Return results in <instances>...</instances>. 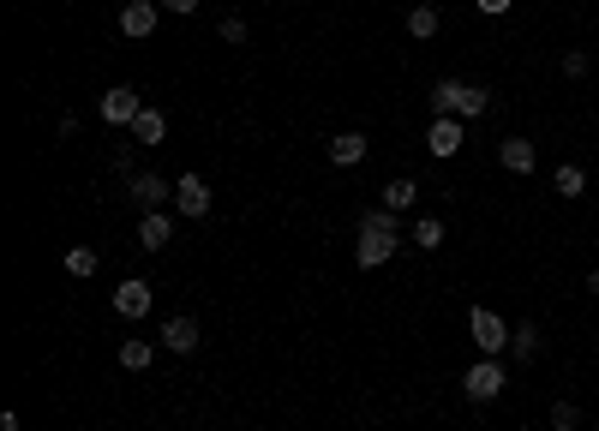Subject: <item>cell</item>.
I'll return each mask as SVG.
<instances>
[{"instance_id":"11","label":"cell","mask_w":599,"mask_h":431,"mask_svg":"<svg viewBox=\"0 0 599 431\" xmlns=\"http://www.w3.org/2000/svg\"><path fill=\"white\" fill-rule=\"evenodd\" d=\"M540 348H546V336H540V324H534V318L510 324V354H516V366H534V360H540Z\"/></svg>"},{"instance_id":"3","label":"cell","mask_w":599,"mask_h":431,"mask_svg":"<svg viewBox=\"0 0 599 431\" xmlns=\"http://www.w3.org/2000/svg\"><path fill=\"white\" fill-rule=\"evenodd\" d=\"M462 390H468V402H498V396H504V360L480 354V360L462 372Z\"/></svg>"},{"instance_id":"13","label":"cell","mask_w":599,"mask_h":431,"mask_svg":"<svg viewBox=\"0 0 599 431\" xmlns=\"http://www.w3.org/2000/svg\"><path fill=\"white\" fill-rule=\"evenodd\" d=\"M168 240H174V216H162V210H144V216H138V246H144V252H162Z\"/></svg>"},{"instance_id":"17","label":"cell","mask_w":599,"mask_h":431,"mask_svg":"<svg viewBox=\"0 0 599 431\" xmlns=\"http://www.w3.org/2000/svg\"><path fill=\"white\" fill-rule=\"evenodd\" d=\"M552 192H558V198H582V192H588V168H576V162L552 168Z\"/></svg>"},{"instance_id":"27","label":"cell","mask_w":599,"mask_h":431,"mask_svg":"<svg viewBox=\"0 0 599 431\" xmlns=\"http://www.w3.org/2000/svg\"><path fill=\"white\" fill-rule=\"evenodd\" d=\"M156 6H162V12H180V18H186V12H198V0H156Z\"/></svg>"},{"instance_id":"10","label":"cell","mask_w":599,"mask_h":431,"mask_svg":"<svg viewBox=\"0 0 599 431\" xmlns=\"http://www.w3.org/2000/svg\"><path fill=\"white\" fill-rule=\"evenodd\" d=\"M198 342H204V330H198V318H186V312H174V318L162 324V348H168V354H198Z\"/></svg>"},{"instance_id":"20","label":"cell","mask_w":599,"mask_h":431,"mask_svg":"<svg viewBox=\"0 0 599 431\" xmlns=\"http://www.w3.org/2000/svg\"><path fill=\"white\" fill-rule=\"evenodd\" d=\"M456 96H462V78H438V84H432V114H438V120H456Z\"/></svg>"},{"instance_id":"14","label":"cell","mask_w":599,"mask_h":431,"mask_svg":"<svg viewBox=\"0 0 599 431\" xmlns=\"http://www.w3.org/2000/svg\"><path fill=\"white\" fill-rule=\"evenodd\" d=\"M462 138H468V126H462V120H432L426 150H432V156H456V150H462Z\"/></svg>"},{"instance_id":"12","label":"cell","mask_w":599,"mask_h":431,"mask_svg":"<svg viewBox=\"0 0 599 431\" xmlns=\"http://www.w3.org/2000/svg\"><path fill=\"white\" fill-rule=\"evenodd\" d=\"M366 150H372L366 132H336V138H330V168H360Z\"/></svg>"},{"instance_id":"28","label":"cell","mask_w":599,"mask_h":431,"mask_svg":"<svg viewBox=\"0 0 599 431\" xmlns=\"http://www.w3.org/2000/svg\"><path fill=\"white\" fill-rule=\"evenodd\" d=\"M474 6H480V12H486V18H498V12H510V6H516V0H474Z\"/></svg>"},{"instance_id":"15","label":"cell","mask_w":599,"mask_h":431,"mask_svg":"<svg viewBox=\"0 0 599 431\" xmlns=\"http://www.w3.org/2000/svg\"><path fill=\"white\" fill-rule=\"evenodd\" d=\"M132 138H138V144H162V138H168V114L144 102V114L132 120Z\"/></svg>"},{"instance_id":"9","label":"cell","mask_w":599,"mask_h":431,"mask_svg":"<svg viewBox=\"0 0 599 431\" xmlns=\"http://www.w3.org/2000/svg\"><path fill=\"white\" fill-rule=\"evenodd\" d=\"M114 312H120L126 324H138V318H150V282H138V276H126V282L114 288Z\"/></svg>"},{"instance_id":"26","label":"cell","mask_w":599,"mask_h":431,"mask_svg":"<svg viewBox=\"0 0 599 431\" xmlns=\"http://www.w3.org/2000/svg\"><path fill=\"white\" fill-rule=\"evenodd\" d=\"M588 72H594L588 48H570V54H564V78H588Z\"/></svg>"},{"instance_id":"5","label":"cell","mask_w":599,"mask_h":431,"mask_svg":"<svg viewBox=\"0 0 599 431\" xmlns=\"http://www.w3.org/2000/svg\"><path fill=\"white\" fill-rule=\"evenodd\" d=\"M144 114V102H138V90L132 84H114V90H102V120L108 126H120V132H132V120Z\"/></svg>"},{"instance_id":"25","label":"cell","mask_w":599,"mask_h":431,"mask_svg":"<svg viewBox=\"0 0 599 431\" xmlns=\"http://www.w3.org/2000/svg\"><path fill=\"white\" fill-rule=\"evenodd\" d=\"M216 36H222V42H234V48H240V42H246V36H252V24H246V18H240V12H228V18H222V24H216Z\"/></svg>"},{"instance_id":"6","label":"cell","mask_w":599,"mask_h":431,"mask_svg":"<svg viewBox=\"0 0 599 431\" xmlns=\"http://www.w3.org/2000/svg\"><path fill=\"white\" fill-rule=\"evenodd\" d=\"M174 204H180V216L204 222V216H210V180H204V174H180V180H174Z\"/></svg>"},{"instance_id":"24","label":"cell","mask_w":599,"mask_h":431,"mask_svg":"<svg viewBox=\"0 0 599 431\" xmlns=\"http://www.w3.org/2000/svg\"><path fill=\"white\" fill-rule=\"evenodd\" d=\"M546 420H552V431H582V408H576V402H570V396H558V402H552V414H546Z\"/></svg>"},{"instance_id":"23","label":"cell","mask_w":599,"mask_h":431,"mask_svg":"<svg viewBox=\"0 0 599 431\" xmlns=\"http://www.w3.org/2000/svg\"><path fill=\"white\" fill-rule=\"evenodd\" d=\"M444 234H450V228H444L438 216H420V222H414V246H420V252H438Z\"/></svg>"},{"instance_id":"8","label":"cell","mask_w":599,"mask_h":431,"mask_svg":"<svg viewBox=\"0 0 599 431\" xmlns=\"http://www.w3.org/2000/svg\"><path fill=\"white\" fill-rule=\"evenodd\" d=\"M498 162L516 174V180H528L534 168H540V150H534V138H522V132H510L504 144H498Z\"/></svg>"},{"instance_id":"4","label":"cell","mask_w":599,"mask_h":431,"mask_svg":"<svg viewBox=\"0 0 599 431\" xmlns=\"http://www.w3.org/2000/svg\"><path fill=\"white\" fill-rule=\"evenodd\" d=\"M126 198H132L138 210H162V204L174 198V180H168V174H150V168H138V174H126Z\"/></svg>"},{"instance_id":"19","label":"cell","mask_w":599,"mask_h":431,"mask_svg":"<svg viewBox=\"0 0 599 431\" xmlns=\"http://www.w3.org/2000/svg\"><path fill=\"white\" fill-rule=\"evenodd\" d=\"M438 30H444V18H438V6H414V12H408V36H414V42H432Z\"/></svg>"},{"instance_id":"16","label":"cell","mask_w":599,"mask_h":431,"mask_svg":"<svg viewBox=\"0 0 599 431\" xmlns=\"http://www.w3.org/2000/svg\"><path fill=\"white\" fill-rule=\"evenodd\" d=\"M492 108V90L486 84H462V96H456V120H480Z\"/></svg>"},{"instance_id":"29","label":"cell","mask_w":599,"mask_h":431,"mask_svg":"<svg viewBox=\"0 0 599 431\" xmlns=\"http://www.w3.org/2000/svg\"><path fill=\"white\" fill-rule=\"evenodd\" d=\"M588 294H594V300H599V270H594V276H588Z\"/></svg>"},{"instance_id":"7","label":"cell","mask_w":599,"mask_h":431,"mask_svg":"<svg viewBox=\"0 0 599 431\" xmlns=\"http://www.w3.org/2000/svg\"><path fill=\"white\" fill-rule=\"evenodd\" d=\"M156 18H162L156 0H126V6H120V36L144 42V36H156Z\"/></svg>"},{"instance_id":"1","label":"cell","mask_w":599,"mask_h":431,"mask_svg":"<svg viewBox=\"0 0 599 431\" xmlns=\"http://www.w3.org/2000/svg\"><path fill=\"white\" fill-rule=\"evenodd\" d=\"M396 246H402V234H396V228H372V222H360L354 264H360V270H384V264L396 258Z\"/></svg>"},{"instance_id":"21","label":"cell","mask_w":599,"mask_h":431,"mask_svg":"<svg viewBox=\"0 0 599 431\" xmlns=\"http://www.w3.org/2000/svg\"><path fill=\"white\" fill-rule=\"evenodd\" d=\"M114 360H120V366H126V372H150V360H156V348H150V342H138V336H126V342H120V354H114Z\"/></svg>"},{"instance_id":"2","label":"cell","mask_w":599,"mask_h":431,"mask_svg":"<svg viewBox=\"0 0 599 431\" xmlns=\"http://www.w3.org/2000/svg\"><path fill=\"white\" fill-rule=\"evenodd\" d=\"M468 336H474V348H480V354H492V360H498V354H510V324H504L498 312H486V306H474V312H468Z\"/></svg>"},{"instance_id":"18","label":"cell","mask_w":599,"mask_h":431,"mask_svg":"<svg viewBox=\"0 0 599 431\" xmlns=\"http://www.w3.org/2000/svg\"><path fill=\"white\" fill-rule=\"evenodd\" d=\"M414 204H420V180H408V174H402V180H390V186H384V210H396V216H402V210H414Z\"/></svg>"},{"instance_id":"22","label":"cell","mask_w":599,"mask_h":431,"mask_svg":"<svg viewBox=\"0 0 599 431\" xmlns=\"http://www.w3.org/2000/svg\"><path fill=\"white\" fill-rule=\"evenodd\" d=\"M96 264H102V258H96L90 246H72V252L60 258V270H66V276H78V282H90V276H96Z\"/></svg>"}]
</instances>
